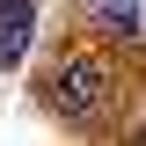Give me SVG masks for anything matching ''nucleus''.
Listing matches in <instances>:
<instances>
[{
	"mask_svg": "<svg viewBox=\"0 0 146 146\" xmlns=\"http://www.w3.org/2000/svg\"><path fill=\"white\" fill-rule=\"evenodd\" d=\"M51 102L66 110V117H95V110L110 102V66L102 58H66L51 80Z\"/></svg>",
	"mask_w": 146,
	"mask_h": 146,
	"instance_id": "nucleus-1",
	"label": "nucleus"
},
{
	"mask_svg": "<svg viewBox=\"0 0 146 146\" xmlns=\"http://www.w3.org/2000/svg\"><path fill=\"white\" fill-rule=\"evenodd\" d=\"M29 29H36V0H0V73L29 58Z\"/></svg>",
	"mask_w": 146,
	"mask_h": 146,
	"instance_id": "nucleus-2",
	"label": "nucleus"
},
{
	"mask_svg": "<svg viewBox=\"0 0 146 146\" xmlns=\"http://www.w3.org/2000/svg\"><path fill=\"white\" fill-rule=\"evenodd\" d=\"M95 22L110 36H139L146 29V0H95Z\"/></svg>",
	"mask_w": 146,
	"mask_h": 146,
	"instance_id": "nucleus-3",
	"label": "nucleus"
}]
</instances>
